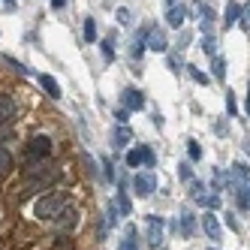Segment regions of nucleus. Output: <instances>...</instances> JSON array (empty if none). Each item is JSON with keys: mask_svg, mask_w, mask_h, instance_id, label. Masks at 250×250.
Returning a JSON list of instances; mask_svg holds the SVG:
<instances>
[{"mask_svg": "<svg viewBox=\"0 0 250 250\" xmlns=\"http://www.w3.org/2000/svg\"><path fill=\"white\" fill-rule=\"evenodd\" d=\"M69 205V193L66 190H51V193H42L37 202H33V217L42 220V223H51L58 214Z\"/></svg>", "mask_w": 250, "mask_h": 250, "instance_id": "obj_1", "label": "nucleus"}, {"mask_svg": "<svg viewBox=\"0 0 250 250\" xmlns=\"http://www.w3.org/2000/svg\"><path fill=\"white\" fill-rule=\"evenodd\" d=\"M51 148H55L51 136L40 133V136H33V139L27 142V148H24V160H27V163H33V160H48V157H51Z\"/></svg>", "mask_w": 250, "mask_h": 250, "instance_id": "obj_2", "label": "nucleus"}, {"mask_svg": "<svg viewBox=\"0 0 250 250\" xmlns=\"http://www.w3.org/2000/svg\"><path fill=\"white\" fill-rule=\"evenodd\" d=\"M127 166L130 169H142V166H157V157H154V151L148 148V145H136V148H130L127 151Z\"/></svg>", "mask_w": 250, "mask_h": 250, "instance_id": "obj_3", "label": "nucleus"}, {"mask_svg": "<svg viewBox=\"0 0 250 250\" xmlns=\"http://www.w3.org/2000/svg\"><path fill=\"white\" fill-rule=\"evenodd\" d=\"M133 187H136V193L142 196V199H148V196H154V190H157V175H154L151 169H142V172H136V178H133Z\"/></svg>", "mask_w": 250, "mask_h": 250, "instance_id": "obj_4", "label": "nucleus"}, {"mask_svg": "<svg viewBox=\"0 0 250 250\" xmlns=\"http://www.w3.org/2000/svg\"><path fill=\"white\" fill-rule=\"evenodd\" d=\"M145 45H148L151 51H169V40H166V30L160 27V24L148 27V30H145Z\"/></svg>", "mask_w": 250, "mask_h": 250, "instance_id": "obj_5", "label": "nucleus"}, {"mask_svg": "<svg viewBox=\"0 0 250 250\" xmlns=\"http://www.w3.org/2000/svg\"><path fill=\"white\" fill-rule=\"evenodd\" d=\"M15 115H19V109H15V100L9 94H0V130H6L9 124L15 121Z\"/></svg>", "mask_w": 250, "mask_h": 250, "instance_id": "obj_6", "label": "nucleus"}, {"mask_svg": "<svg viewBox=\"0 0 250 250\" xmlns=\"http://www.w3.org/2000/svg\"><path fill=\"white\" fill-rule=\"evenodd\" d=\"M121 105L127 112H142L145 109V97H142V91H136V87H127V91L121 94Z\"/></svg>", "mask_w": 250, "mask_h": 250, "instance_id": "obj_7", "label": "nucleus"}, {"mask_svg": "<svg viewBox=\"0 0 250 250\" xmlns=\"http://www.w3.org/2000/svg\"><path fill=\"white\" fill-rule=\"evenodd\" d=\"M163 244V217L148 214V247H160Z\"/></svg>", "mask_w": 250, "mask_h": 250, "instance_id": "obj_8", "label": "nucleus"}, {"mask_svg": "<svg viewBox=\"0 0 250 250\" xmlns=\"http://www.w3.org/2000/svg\"><path fill=\"white\" fill-rule=\"evenodd\" d=\"M133 142V130L127 127V124H118V127L112 130V148H118V151H124Z\"/></svg>", "mask_w": 250, "mask_h": 250, "instance_id": "obj_9", "label": "nucleus"}, {"mask_svg": "<svg viewBox=\"0 0 250 250\" xmlns=\"http://www.w3.org/2000/svg\"><path fill=\"white\" fill-rule=\"evenodd\" d=\"M51 223H55L58 229H73V226L79 223V211H76L73 205H66V208H63V211H61V214H58V217L51 220Z\"/></svg>", "mask_w": 250, "mask_h": 250, "instance_id": "obj_10", "label": "nucleus"}, {"mask_svg": "<svg viewBox=\"0 0 250 250\" xmlns=\"http://www.w3.org/2000/svg\"><path fill=\"white\" fill-rule=\"evenodd\" d=\"M37 82H40V87L51 97V100H58L61 97V84H58V79L55 76H48V73H37Z\"/></svg>", "mask_w": 250, "mask_h": 250, "instance_id": "obj_11", "label": "nucleus"}, {"mask_svg": "<svg viewBox=\"0 0 250 250\" xmlns=\"http://www.w3.org/2000/svg\"><path fill=\"white\" fill-rule=\"evenodd\" d=\"M202 229H205V235H208L211 241H220V235H223V232H220V223H217V217H214L211 211L202 214Z\"/></svg>", "mask_w": 250, "mask_h": 250, "instance_id": "obj_12", "label": "nucleus"}, {"mask_svg": "<svg viewBox=\"0 0 250 250\" xmlns=\"http://www.w3.org/2000/svg\"><path fill=\"white\" fill-rule=\"evenodd\" d=\"M184 19H187V12H184V6H181V3H178V6H169V9H166V21H169V27L181 30V27H184Z\"/></svg>", "mask_w": 250, "mask_h": 250, "instance_id": "obj_13", "label": "nucleus"}, {"mask_svg": "<svg viewBox=\"0 0 250 250\" xmlns=\"http://www.w3.org/2000/svg\"><path fill=\"white\" fill-rule=\"evenodd\" d=\"M238 19H241V6L235 3V0H229V3H226V12H223V24H226V30L235 27Z\"/></svg>", "mask_w": 250, "mask_h": 250, "instance_id": "obj_14", "label": "nucleus"}, {"mask_svg": "<svg viewBox=\"0 0 250 250\" xmlns=\"http://www.w3.org/2000/svg\"><path fill=\"white\" fill-rule=\"evenodd\" d=\"M196 15H199V27L208 33V27H211V21H214V9H211L208 3H196Z\"/></svg>", "mask_w": 250, "mask_h": 250, "instance_id": "obj_15", "label": "nucleus"}, {"mask_svg": "<svg viewBox=\"0 0 250 250\" xmlns=\"http://www.w3.org/2000/svg\"><path fill=\"white\" fill-rule=\"evenodd\" d=\"M9 169H12V151H9V145H6V142L0 139V178H3Z\"/></svg>", "mask_w": 250, "mask_h": 250, "instance_id": "obj_16", "label": "nucleus"}, {"mask_svg": "<svg viewBox=\"0 0 250 250\" xmlns=\"http://www.w3.org/2000/svg\"><path fill=\"white\" fill-rule=\"evenodd\" d=\"M118 250H139V232L133 226H127V232H124V241Z\"/></svg>", "mask_w": 250, "mask_h": 250, "instance_id": "obj_17", "label": "nucleus"}, {"mask_svg": "<svg viewBox=\"0 0 250 250\" xmlns=\"http://www.w3.org/2000/svg\"><path fill=\"white\" fill-rule=\"evenodd\" d=\"M115 205H118V211L124 214V217H130V211H133V205H130V199H127V193H124V187H121V193L115 196Z\"/></svg>", "mask_w": 250, "mask_h": 250, "instance_id": "obj_18", "label": "nucleus"}, {"mask_svg": "<svg viewBox=\"0 0 250 250\" xmlns=\"http://www.w3.org/2000/svg\"><path fill=\"white\" fill-rule=\"evenodd\" d=\"M211 73H214V79H226V61L220 55L211 58Z\"/></svg>", "mask_w": 250, "mask_h": 250, "instance_id": "obj_19", "label": "nucleus"}, {"mask_svg": "<svg viewBox=\"0 0 250 250\" xmlns=\"http://www.w3.org/2000/svg\"><path fill=\"white\" fill-rule=\"evenodd\" d=\"M82 33H84V42H97V21L94 19H84Z\"/></svg>", "mask_w": 250, "mask_h": 250, "instance_id": "obj_20", "label": "nucleus"}, {"mask_svg": "<svg viewBox=\"0 0 250 250\" xmlns=\"http://www.w3.org/2000/svg\"><path fill=\"white\" fill-rule=\"evenodd\" d=\"M202 51L208 58L217 55V40H214V33H205V37H202Z\"/></svg>", "mask_w": 250, "mask_h": 250, "instance_id": "obj_21", "label": "nucleus"}, {"mask_svg": "<svg viewBox=\"0 0 250 250\" xmlns=\"http://www.w3.org/2000/svg\"><path fill=\"white\" fill-rule=\"evenodd\" d=\"M51 250H76V241L69 238V235H58L55 244H51Z\"/></svg>", "mask_w": 250, "mask_h": 250, "instance_id": "obj_22", "label": "nucleus"}, {"mask_svg": "<svg viewBox=\"0 0 250 250\" xmlns=\"http://www.w3.org/2000/svg\"><path fill=\"white\" fill-rule=\"evenodd\" d=\"M187 73H190V79H193L196 84H208V82H211V79H208V76L202 73L199 66H187Z\"/></svg>", "mask_w": 250, "mask_h": 250, "instance_id": "obj_23", "label": "nucleus"}, {"mask_svg": "<svg viewBox=\"0 0 250 250\" xmlns=\"http://www.w3.org/2000/svg\"><path fill=\"white\" fill-rule=\"evenodd\" d=\"M187 154H190V160H193V163H199V160H202V148H199V142H187Z\"/></svg>", "mask_w": 250, "mask_h": 250, "instance_id": "obj_24", "label": "nucleus"}, {"mask_svg": "<svg viewBox=\"0 0 250 250\" xmlns=\"http://www.w3.org/2000/svg\"><path fill=\"white\" fill-rule=\"evenodd\" d=\"M100 48H103V61H105V63H112V61H115V48H112V40H103V42H100Z\"/></svg>", "mask_w": 250, "mask_h": 250, "instance_id": "obj_25", "label": "nucleus"}, {"mask_svg": "<svg viewBox=\"0 0 250 250\" xmlns=\"http://www.w3.org/2000/svg\"><path fill=\"white\" fill-rule=\"evenodd\" d=\"M238 27L241 30H250V3L241 9V19H238Z\"/></svg>", "mask_w": 250, "mask_h": 250, "instance_id": "obj_26", "label": "nucleus"}, {"mask_svg": "<svg viewBox=\"0 0 250 250\" xmlns=\"http://www.w3.org/2000/svg\"><path fill=\"white\" fill-rule=\"evenodd\" d=\"M6 63H9V69H15L19 76H30V73H27V66H21L19 61H15V58H6Z\"/></svg>", "mask_w": 250, "mask_h": 250, "instance_id": "obj_27", "label": "nucleus"}, {"mask_svg": "<svg viewBox=\"0 0 250 250\" xmlns=\"http://www.w3.org/2000/svg\"><path fill=\"white\" fill-rule=\"evenodd\" d=\"M103 175H105V181H115V166H112V160H103Z\"/></svg>", "mask_w": 250, "mask_h": 250, "instance_id": "obj_28", "label": "nucleus"}, {"mask_svg": "<svg viewBox=\"0 0 250 250\" xmlns=\"http://www.w3.org/2000/svg\"><path fill=\"white\" fill-rule=\"evenodd\" d=\"M115 121H118V124H127V121H130V112H127V109L121 105V109L115 112Z\"/></svg>", "mask_w": 250, "mask_h": 250, "instance_id": "obj_29", "label": "nucleus"}, {"mask_svg": "<svg viewBox=\"0 0 250 250\" xmlns=\"http://www.w3.org/2000/svg\"><path fill=\"white\" fill-rule=\"evenodd\" d=\"M181 226L184 232H193V214H181Z\"/></svg>", "mask_w": 250, "mask_h": 250, "instance_id": "obj_30", "label": "nucleus"}, {"mask_svg": "<svg viewBox=\"0 0 250 250\" xmlns=\"http://www.w3.org/2000/svg\"><path fill=\"white\" fill-rule=\"evenodd\" d=\"M118 21L121 24H130V9H118Z\"/></svg>", "mask_w": 250, "mask_h": 250, "instance_id": "obj_31", "label": "nucleus"}, {"mask_svg": "<svg viewBox=\"0 0 250 250\" xmlns=\"http://www.w3.org/2000/svg\"><path fill=\"white\" fill-rule=\"evenodd\" d=\"M178 169H181V178H184V181H190V178H193V175H190V166H187V163H181Z\"/></svg>", "mask_w": 250, "mask_h": 250, "instance_id": "obj_32", "label": "nucleus"}, {"mask_svg": "<svg viewBox=\"0 0 250 250\" xmlns=\"http://www.w3.org/2000/svg\"><path fill=\"white\" fill-rule=\"evenodd\" d=\"M169 66H172V69H181V58H175V55H169Z\"/></svg>", "mask_w": 250, "mask_h": 250, "instance_id": "obj_33", "label": "nucleus"}, {"mask_svg": "<svg viewBox=\"0 0 250 250\" xmlns=\"http://www.w3.org/2000/svg\"><path fill=\"white\" fill-rule=\"evenodd\" d=\"M51 6H55V9H63V6H66V0H51Z\"/></svg>", "mask_w": 250, "mask_h": 250, "instance_id": "obj_34", "label": "nucleus"}, {"mask_svg": "<svg viewBox=\"0 0 250 250\" xmlns=\"http://www.w3.org/2000/svg\"><path fill=\"white\" fill-rule=\"evenodd\" d=\"M3 6H6V9L12 12V9H15V0H3Z\"/></svg>", "mask_w": 250, "mask_h": 250, "instance_id": "obj_35", "label": "nucleus"}, {"mask_svg": "<svg viewBox=\"0 0 250 250\" xmlns=\"http://www.w3.org/2000/svg\"><path fill=\"white\" fill-rule=\"evenodd\" d=\"M169 6H178V0H166V9H169Z\"/></svg>", "mask_w": 250, "mask_h": 250, "instance_id": "obj_36", "label": "nucleus"}, {"mask_svg": "<svg viewBox=\"0 0 250 250\" xmlns=\"http://www.w3.org/2000/svg\"><path fill=\"white\" fill-rule=\"evenodd\" d=\"M208 250H217V247H208Z\"/></svg>", "mask_w": 250, "mask_h": 250, "instance_id": "obj_37", "label": "nucleus"}]
</instances>
